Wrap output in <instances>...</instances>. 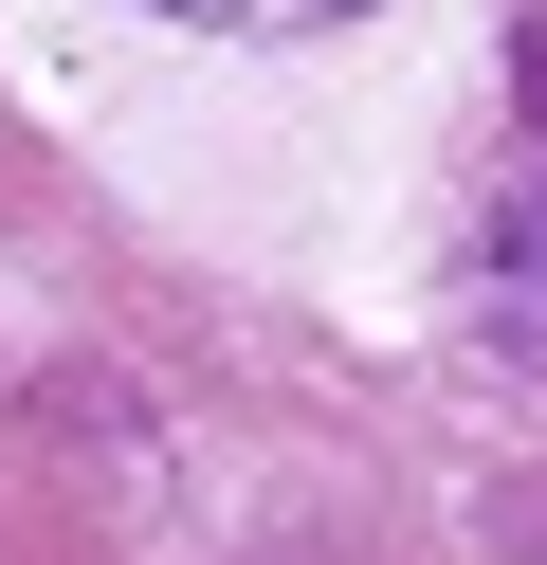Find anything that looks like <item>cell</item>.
<instances>
[{"mask_svg":"<svg viewBox=\"0 0 547 565\" xmlns=\"http://www.w3.org/2000/svg\"><path fill=\"white\" fill-rule=\"evenodd\" d=\"M493 329L547 347V183H511V220H493Z\"/></svg>","mask_w":547,"mask_h":565,"instance_id":"cell-1","label":"cell"},{"mask_svg":"<svg viewBox=\"0 0 547 565\" xmlns=\"http://www.w3.org/2000/svg\"><path fill=\"white\" fill-rule=\"evenodd\" d=\"M529 92H547V38H529Z\"/></svg>","mask_w":547,"mask_h":565,"instance_id":"cell-3","label":"cell"},{"mask_svg":"<svg viewBox=\"0 0 547 565\" xmlns=\"http://www.w3.org/2000/svg\"><path fill=\"white\" fill-rule=\"evenodd\" d=\"M146 19H201V38H328L365 0H146Z\"/></svg>","mask_w":547,"mask_h":565,"instance_id":"cell-2","label":"cell"}]
</instances>
